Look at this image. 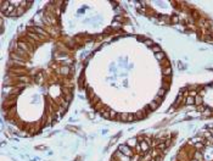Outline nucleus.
Returning <instances> with one entry per match:
<instances>
[{
    "label": "nucleus",
    "instance_id": "f257e3e1",
    "mask_svg": "<svg viewBox=\"0 0 213 161\" xmlns=\"http://www.w3.org/2000/svg\"><path fill=\"white\" fill-rule=\"evenodd\" d=\"M118 150H119V153H122L124 156H127V158H133V155H134V151L132 150V148L130 146H128L127 144H122V145H119V148H118Z\"/></svg>",
    "mask_w": 213,
    "mask_h": 161
},
{
    "label": "nucleus",
    "instance_id": "f03ea898",
    "mask_svg": "<svg viewBox=\"0 0 213 161\" xmlns=\"http://www.w3.org/2000/svg\"><path fill=\"white\" fill-rule=\"evenodd\" d=\"M140 148H141V151H142V153L147 154L151 146H150V144H149L146 140H144V142H140Z\"/></svg>",
    "mask_w": 213,
    "mask_h": 161
},
{
    "label": "nucleus",
    "instance_id": "7ed1b4c3",
    "mask_svg": "<svg viewBox=\"0 0 213 161\" xmlns=\"http://www.w3.org/2000/svg\"><path fill=\"white\" fill-rule=\"evenodd\" d=\"M60 73L62 74V76H68L70 73H71V70H70V67L68 66H66V65H63V66H61V68H60Z\"/></svg>",
    "mask_w": 213,
    "mask_h": 161
},
{
    "label": "nucleus",
    "instance_id": "20e7f679",
    "mask_svg": "<svg viewBox=\"0 0 213 161\" xmlns=\"http://www.w3.org/2000/svg\"><path fill=\"white\" fill-rule=\"evenodd\" d=\"M212 116H213L212 109H210V107H206V109H205V111L202 112V117H205V118H208V117H212Z\"/></svg>",
    "mask_w": 213,
    "mask_h": 161
},
{
    "label": "nucleus",
    "instance_id": "39448f33",
    "mask_svg": "<svg viewBox=\"0 0 213 161\" xmlns=\"http://www.w3.org/2000/svg\"><path fill=\"white\" fill-rule=\"evenodd\" d=\"M128 146H130V148H135V146L138 145V139L136 138H132V139H129L127 143Z\"/></svg>",
    "mask_w": 213,
    "mask_h": 161
},
{
    "label": "nucleus",
    "instance_id": "423d86ee",
    "mask_svg": "<svg viewBox=\"0 0 213 161\" xmlns=\"http://www.w3.org/2000/svg\"><path fill=\"white\" fill-rule=\"evenodd\" d=\"M146 116H147V114H145V111H136V112H135L136 120H144Z\"/></svg>",
    "mask_w": 213,
    "mask_h": 161
},
{
    "label": "nucleus",
    "instance_id": "0eeeda50",
    "mask_svg": "<svg viewBox=\"0 0 213 161\" xmlns=\"http://www.w3.org/2000/svg\"><path fill=\"white\" fill-rule=\"evenodd\" d=\"M155 59L162 62V61L166 59V54H164L163 51H161V53H157V54H155Z\"/></svg>",
    "mask_w": 213,
    "mask_h": 161
},
{
    "label": "nucleus",
    "instance_id": "6e6552de",
    "mask_svg": "<svg viewBox=\"0 0 213 161\" xmlns=\"http://www.w3.org/2000/svg\"><path fill=\"white\" fill-rule=\"evenodd\" d=\"M185 104H186V105H194V104H195V98H194V97H190V95L186 97V98H185Z\"/></svg>",
    "mask_w": 213,
    "mask_h": 161
},
{
    "label": "nucleus",
    "instance_id": "1a4fd4ad",
    "mask_svg": "<svg viewBox=\"0 0 213 161\" xmlns=\"http://www.w3.org/2000/svg\"><path fill=\"white\" fill-rule=\"evenodd\" d=\"M202 101H203V98H202L201 95H199V94H197V95L195 97V105L200 106V105H202V104H203Z\"/></svg>",
    "mask_w": 213,
    "mask_h": 161
},
{
    "label": "nucleus",
    "instance_id": "9d476101",
    "mask_svg": "<svg viewBox=\"0 0 213 161\" xmlns=\"http://www.w3.org/2000/svg\"><path fill=\"white\" fill-rule=\"evenodd\" d=\"M162 72H163V76H172V67H164L162 68Z\"/></svg>",
    "mask_w": 213,
    "mask_h": 161
},
{
    "label": "nucleus",
    "instance_id": "9b49d317",
    "mask_svg": "<svg viewBox=\"0 0 213 161\" xmlns=\"http://www.w3.org/2000/svg\"><path fill=\"white\" fill-rule=\"evenodd\" d=\"M149 106H150V109H151L152 111H155L157 107L160 106V104H158V102H156V101H152V102H150V104H149Z\"/></svg>",
    "mask_w": 213,
    "mask_h": 161
},
{
    "label": "nucleus",
    "instance_id": "f8f14e48",
    "mask_svg": "<svg viewBox=\"0 0 213 161\" xmlns=\"http://www.w3.org/2000/svg\"><path fill=\"white\" fill-rule=\"evenodd\" d=\"M16 10H17V15L18 16H21V15H23L26 12V7H23V6H18Z\"/></svg>",
    "mask_w": 213,
    "mask_h": 161
},
{
    "label": "nucleus",
    "instance_id": "ddd939ff",
    "mask_svg": "<svg viewBox=\"0 0 213 161\" xmlns=\"http://www.w3.org/2000/svg\"><path fill=\"white\" fill-rule=\"evenodd\" d=\"M166 93H167V90H166V89H163V88H161V89L158 90V93H157L156 95L161 97V98H164V97H166Z\"/></svg>",
    "mask_w": 213,
    "mask_h": 161
},
{
    "label": "nucleus",
    "instance_id": "4468645a",
    "mask_svg": "<svg viewBox=\"0 0 213 161\" xmlns=\"http://www.w3.org/2000/svg\"><path fill=\"white\" fill-rule=\"evenodd\" d=\"M179 22V17L177 16V15H173L172 17H170V23H174V25H177Z\"/></svg>",
    "mask_w": 213,
    "mask_h": 161
},
{
    "label": "nucleus",
    "instance_id": "2eb2a0df",
    "mask_svg": "<svg viewBox=\"0 0 213 161\" xmlns=\"http://www.w3.org/2000/svg\"><path fill=\"white\" fill-rule=\"evenodd\" d=\"M152 51H154L155 54H157V53H161V51H162V49H161V46H160V45H154V46H152Z\"/></svg>",
    "mask_w": 213,
    "mask_h": 161
},
{
    "label": "nucleus",
    "instance_id": "dca6fc26",
    "mask_svg": "<svg viewBox=\"0 0 213 161\" xmlns=\"http://www.w3.org/2000/svg\"><path fill=\"white\" fill-rule=\"evenodd\" d=\"M135 120H136L135 114H129V115H128V121L127 122H133V121H135Z\"/></svg>",
    "mask_w": 213,
    "mask_h": 161
},
{
    "label": "nucleus",
    "instance_id": "f3484780",
    "mask_svg": "<svg viewBox=\"0 0 213 161\" xmlns=\"http://www.w3.org/2000/svg\"><path fill=\"white\" fill-rule=\"evenodd\" d=\"M67 129H68V131H73V132H76V133H79V134H82V133H80V131H79L78 128H76V127H72V126H67ZM82 135H83V134H82Z\"/></svg>",
    "mask_w": 213,
    "mask_h": 161
},
{
    "label": "nucleus",
    "instance_id": "a211bd4d",
    "mask_svg": "<svg viewBox=\"0 0 213 161\" xmlns=\"http://www.w3.org/2000/svg\"><path fill=\"white\" fill-rule=\"evenodd\" d=\"M116 117H117L116 111L114 110H110V120H116Z\"/></svg>",
    "mask_w": 213,
    "mask_h": 161
},
{
    "label": "nucleus",
    "instance_id": "6ab92c4d",
    "mask_svg": "<svg viewBox=\"0 0 213 161\" xmlns=\"http://www.w3.org/2000/svg\"><path fill=\"white\" fill-rule=\"evenodd\" d=\"M169 61L167 60V59H164L163 61H162V68H164V67H169Z\"/></svg>",
    "mask_w": 213,
    "mask_h": 161
},
{
    "label": "nucleus",
    "instance_id": "aec40b11",
    "mask_svg": "<svg viewBox=\"0 0 213 161\" xmlns=\"http://www.w3.org/2000/svg\"><path fill=\"white\" fill-rule=\"evenodd\" d=\"M194 148H196V149H202V148H205V144L202 143V142H197V143H195V146Z\"/></svg>",
    "mask_w": 213,
    "mask_h": 161
},
{
    "label": "nucleus",
    "instance_id": "412c9836",
    "mask_svg": "<svg viewBox=\"0 0 213 161\" xmlns=\"http://www.w3.org/2000/svg\"><path fill=\"white\" fill-rule=\"evenodd\" d=\"M17 134L21 135V137H27V135H29V133L27 131H20V132H17Z\"/></svg>",
    "mask_w": 213,
    "mask_h": 161
},
{
    "label": "nucleus",
    "instance_id": "4be33fe9",
    "mask_svg": "<svg viewBox=\"0 0 213 161\" xmlns=\"http://www.w3.org/2000/svg\"><path fill=\"white\" fill-rule=\"evenodd\" d=\"M163 100V98H161V97H158V95H155V99H154V101L158 102V104H161V101Z\"/></svg>",
    "mask_w": 213,
    "mask_h": 161
},
{
    "label": "nucleus",
    "instance_id": "5701e85b",
    "mask_svg": "<svg viewBox=\"0 0 213 161\" xmlns=\"http://www.w3.org/2000/svg\"><path fill=\"white\" fill-rule=\"evenodd\" d=\"M145 44H146L147 46H151V48L154 46V42H152V40H150V39H146V40H145Z\"/></svg>",
    "mask_w": 213,
    "mask_h": 161
},
{
    "label": "nucleus",
    "instance_id": "b1692460",
    "mask_svg": "<svg viewBox=\"0 0 213 161\" xmlns=\"http://www.w3.org/2000/svg\"><path fill=\"white\" fill-rule=\"evenodd\" d=\"M205 109H206V106L202 104V105H200V106H197V111H200V112H203L205 111Z\"/></svg>",
    "mask_w": 213,
    "mask_h": 161
},
{
    "label": "nucleus",
    "instance_id": "393cba45",
    "mask_svg": "<svg viewBox=\"0 0 213 161\" xmlns=\"http://www.w3.org/2000/svg\"><path fill=\"white\" fill-rule=\"evenodd\" d=\"M195 158H196V159H199V161L202 160V155H201V153H200V151H196V153H195Z\"/></svg>",
    "mask_w": 213,
    "mask_h": 161
},
{
    "label": "nucleus",
    "instance_id": "a878e982",
    "mask_svg": "<svg viewBox=\"0 0 213 161\" xmlns=\"http://www.w3.org/2000/svg\"><path fill=\"white\" fill-rule=\"evenodd\" d=\"M144 111H147V114L152 112V110L150 109V106H149V105H145V106H144Z\"/></svg>",
    "mask_w": 213,
    "mask_h": 161
},
{
    "label": "nucleus",
    "instance_id": "bb28decb",
    "mask_svg": "<svg viewBox=\"0 0 213 161\" xmlns=\"http://www.w3.org/2000/svg\"><path fill=\"white\" fill-rule=\"evenodd\" d=\"M162 159H163V158H162V155H160V156L155 158V159H154L152 161H162Z\"/></svg>",
    "mask_w": 213,
    "mask_h": 161
}]
</instances>
